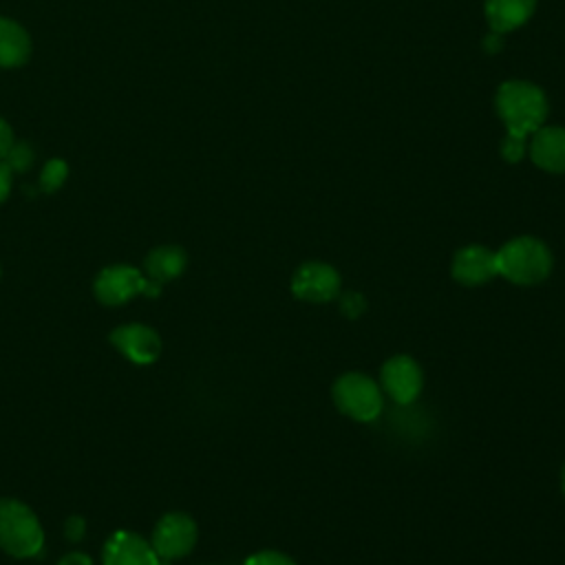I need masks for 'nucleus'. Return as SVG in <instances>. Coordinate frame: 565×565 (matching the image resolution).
Wrapping results in <instances>:
<instances>
[{
  "instance_id": "obj_3",
  "label": "nucleus",
  "mask_w": 565,
  "mask_h": 565,
  "mask_svg": "<svg viewBox=\"0 0 565 565\" xmlns=\"http://www.w3.org/2000/svg\"><path fill=\"white\" fill-rule=\"evenodd\" d=\"M44 532L29 505L15 499H0V547L18 558L38 556Z\"/></svg>"
},
{
  "instance_id": "obj_8",
  "label": "nucleus",
  "mask_w": 565,
  "mask_h": 565,
  "mask_svg": "<svg viewBox=\"0 0 565 565\" xmlns=\"http://www.w3.org/2000/svg\"><path fill=\"white\" fill-rule=\"evenodd\" d=\"M146 280L139 269L130 265H113L99 271L95 280V296L104 305H124L137 294H143Z\"/></svg>"
},
{
  "instance_id": "obj_13",
  "label": "nucleus",
  "mask_w": 565,
  "mask_h": 565,
  "mask_svg": "<svg viewBox=\"0 0 565 565\" xmlns=\"http://www.w3.org/2000/svg\"><path fill=\"white\" fill-rule=\"evenodd\" d=\"M536 0H486V18L494 33L521 26L534 11Z\"/></svg>"
},
{
  "instance_id": "obj_1",
  "label": "nucleus",
  "mask_w": 565,
  "mask_h": 565,
  "mask_svg": "<svg viewBox=\"0 0 565 565\" xmlns=\"http://www.w3.org/2000/svg\"><path fill=\"white\" fill-rule=\"evenodd\" d=\"M497 113L508 128L501 146L505 161L514 163L523 157L527 135L541 128L547 117V99L543 90L530 82L512 79L497 90Z\"/></svg>"
},
{
  "instance_id": "obj_20",
  "label": "nucleus",
  "mask_w": 565,
  "mask_h": 565,
  "mask_svg": "<svg viewBox=\"0 0 565 565\" xmlns=\"http://www.w3.org/2000/svg\"><path fill=\"white\" fill-rule=\"evenodd\" d=\"M13 146V132L4 119H0V159L7 157V152Z\"/></svg>"
},
{
  "instance_id": "obj_16",
  "label": "nucleus",
  "mask_w": 565,
  "mask_h": 565,
  "mask_svg": "<svg viewBox=\"0 0 565 565\" xmlns=\"http://www.w3.org/2000/svg\"><path fill=\"white\" fill-rule=\"evenodd\" d=\"M66 179V163L60 159H53L44 166L42 177H40V185L44 192H55Z\"/></svg>"
},
{
  "instance_id": "obj_19",
  "label": "nucleus",
  "mask_w": 565,
  "mask_h": 565,
  "mask_svg": "<svg viewBox=\"0 0 565 565\" xmlns=\"http://www.w3.org/2000/svg\"><path fill=\"white\" fill-rule=\"evenodd\" d=\"M338 298H340V311L347 318H358L366 307V300L358 291H344V294L340 291Z\"/></svg>"
},
{
  "instance_id": "obj_2",
  "label": "nucleus",
  "mask_w": 565,
  "mask_h": 565,
  "mask_svg": "<svg viewBox=\"0 0 565 565\" xmlns=\"http://www.w3.org/2000/svg\"><path fill=\"white\" fill-rule=\"evenodd\" d=\"M550 247L534 236H516L497 252L499 276L514 285H536L552 271Z\"/></svg>"
},
{
  "instance_id": "obj_11",
  "label": "nucleus",
  "mask_w": 565,
  "mask_h": 565,
  "mask_svg": "<svg viewBox=\"0 0 565 565\" xmlns=\"http://www.w3.org/2000/svg\"><path fill=\"white\" fill-rule=\"evenodd\" d=\"M104 565H159V556L148 541L135 532H117L104 545Z\"/></svg>"
},
{
  "instance_id": "obj_4",
  "label": "nucleus",
  "mask_w": 565,
  "mask_h": 565,
  "mask_svg": "<svg viewBox=\"0 0 565 565\" xmlns=\"http://www.w3.org/2000/svg\"><path fill=\"white\" fill-rule=\"evenodd\" d=\"M331 397L335 408L355 422H373L384 406L380 384L355 371L344 373L333 382Z\"/></svg>"
},
{
  "instance_id": "obj_18",
  "label": "nucleus",
  "mask_w": 565,
  "mask_h": 565,
  "mask_svg": "<svg viewBox=\"0 0 565 565\" xmlns=\"http://www.w3.org/2000/svg\"><path fill=\"white\" fill-rule=\"evenodd\" d=\"M243 565H296V563L291 561V556H287L282 552L263 550V552H256V554L247 556V561Z\"/></svg>"
},
{
  "instance_id": "obj_23",
  "label": "nucleus",
  "mask_w": 565,
  "mask_h": 565,
  "mask_svg": "<svg viewBox=\"0 0 565 565\" xmlns=\"http://www.w3.org/2000/svg\"><path fill=\"white\" fill-rule=\"evenodd\" d=\"M57 565H90V558L82 552H73V554H66L60 558Z\"/></svg>"
},
{
  "instance_id": "obj_15",
  "label": "nucleus",
  "mask_w": 565,
  "mask_h": 565,
  "mask_svg": "<svg viewBox=\"0 0 565 565\" xmlns=\"http://www.w3.org/2000/svg\"><path fill=\"white\" fill-rule=\"evenodd\" d=\"M31 53V42L26 31L11 22L0 18V66H20L26 62Z\"/></svg>"
},
{
  "instance_id": "obj_7",
  "label": "nucleus",
  "mask_w": 565,
  "mask_h": 565,
  "mask_svg": "<svg viewBox=\"0 0 565 565\" xmlns=\"http://www.w3.org/2000/svg\"><path fill=\"white\" fill-rule=\"evenodd\" d=\"M424 386V373L411 355H393L380 369V388L397 404H411Z\"/></svg>"
},
{
  "instance_id": "obj_6",
  "label": "nucleus",
  "mask_w": 565,
  "mask_h": 565,
  "mask_svg": "<svg viewBox=\"0 0 565 565\" xmlns=\"http://www.w3.org/2000/svg\"><path fill=\"white\" fill-rule=\"evenodd\" d=\"M196 543V523L183 512L166 514L152 530V550L163 561L185 556Z\"/></svg>"
},
{
  "instance_id": "obj_17",
  "label": "nucleus",
  "mask_w": 565,
  "mask_h": 565,
  "mask_svg": "<svg viewBox=\"0 0 565 565\" xmlns=\"http://www.w3.org/2000/svg\"><path fill=\"white\" fill-rule=\"evenodd\" d=\"M31 148L26 146V143H13L11 146V150L7 152V157H4V163H7V168L9 170H26L29 168V163H31Z\"/></svg>"
},
{
  "instance_id": "obj_24",
  "label": "nucleus",
  "mask_w": 565,
  "mask_h": 565,
  "mask_svg": "<svg viewBox=\"0 0 565 565\" xmlns=\"http://www.w3.org/2000/svg\"><path fill=\"white\" fill-rule=\"evenodd\" d=\"M483 46H486V51H488V53H497V51H499V46H501V33H494V31H492V35H488V38H486Z\"/></svg>"
},
{
  "instance_id": "obj_14",
  "label": "nucleus",
  "mask_w": 565,
  "mask_h": 565,
  "mask_svg": "<svg viewBox=\"0 0 565 565\" xmlns=\"http://www.w3.org/2000/svg\"><path fill=\"white\" fill-rule=\"evenodd\" d=\"M185 252L177 245H161L154 247L148 256H146V271L148 278L157 280V282H168L177 276H181V271L185 269Z\"/></svg>"
},
{
  "instance_id": "obj_10",
  "label": "nucleus",
  "mask_w": 565,
  "mask_h": 565,
  "mask_svg": "<svg viewBox=\"0 0 565 565\" xmlns=\"http://www.w3.org/2000/svg\"><path fill=\"white\" fill-rule=\"evenodd\" d=\"M113 347L135 364H152L161 353V338L146 324H121L110 333Z\"/></svg>"
},
{
  "instance_id": "obj_9",
  "label": "nucleus",
  "mask_w": 565,
  "mask_h": 565,
  "mask_svg": "<svg viewBox=\"0 0 565 565\" xmlns=\"http://www.w3.org/2000/svg\"><path fill=\"white\" fill-rule=\"evenodd\" d=\"M452 278L463 287H477L494 276H499L497 267V252L483 245H466L461 247L450 265Z\"/></svg>"
},
{
  "instance_id": "obj_25",
  "label": "nucleus",
  "mask_w": 565,
  "mask_h": 565,
  "mask_svg": "<svg viewBox=\"0 0 565 565\" xmlns=\"http://www.w3.org/2000/svg\"><path fill=\"white\" fill-rule=\"evenodd\" d=\"M561 490H563V494H565V466H563V470H561Z\"/></svg>"
},
{
  "instance_id": "obj_22",
  "label": "nucleus",
  "mask_w": 565,
  "mask_h": 565,
  "mask_svg": "<svg viewBox=\"0 0 565 565\" xmlns=\"http://www.w3.org/2000/svg\"><path fill=\"white\" fill-rule=\"evenodd\" d=\"M11 190V170L7 168L4 161H0V203L7 199Z\"/></svg>"
},
{
  "instance_id": "obj_12",
  "label": "nucleus",
  "mask_w": 565,
  "mask_h": 565,
  "mask_svg": "<svg viewBox=\"0 0 565 565\" xmlns=\"http://www.w3.org/2000/svg\"><path fill=\"white\" fill-rule=\"evenodd\" d=\"M532 161L547 172H565V128L541 126L530 139Z\"/></svg>"
},
{
  "instance_id": "obj_5",
  "label": "nucleus",
  "mask_w": 565,
  "mask_h": 565,
  "mask_svg": "<svg viewBox=\"0 0 565 565\" xmlns=\"http://www.w3.org/2000/svg\"><path fill=\"white\" fill-rule=\"evenodd\" d=\"M342 291L340 274L320 260L302 263L291 278V294L305 302H329Z\"/></svg>"
},
{
  "instance_id": "obj_21",
  "label": "nucleus",
  "mask_w": 565,
  "mask_h": 565,
  "mask_svg": "<svg viewBox=\"0 0 565 565\" xmlns=\"http://www.w3.org/2000/svg\"><path fill=\"white\" fill-rule=\"evenodd\" d=\"M64 532H66V539H71V541H79V539H82V534H84V521H82L79 516H71V519H66Z\"/></svg>"
}]
</instances>
